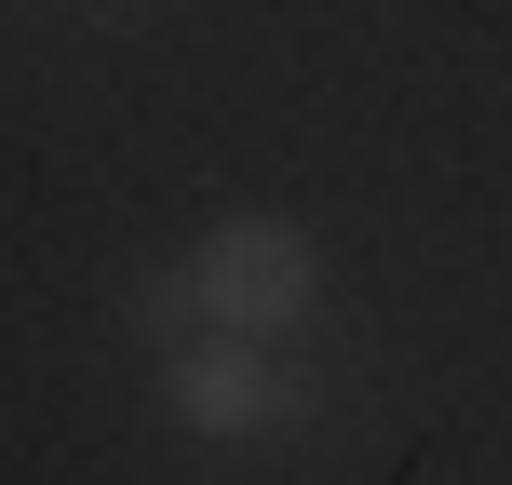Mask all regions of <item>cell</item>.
Masks as SVG:
<instances>
[{"label":"cell","mask_w":512,"mask_h":485,"mask_svg":"<svg viewBox=\"0 0 512 485\" xmlns=\"http://www.w3.org/2000/svg\"><path fill=\"white\" fill-rule=\"evenodd\" d=\"M189 283H203V324L216 337H297L310 324V230L297 216H216L203 256H189Z\"/></svg>","instance_id":"cell-1"},{"label":"cell","mask_w":512,"mask_h":485,"mask_svg":"<svg viewBox=\"0 0 512 485\" xmlns=\"http://www.w3.org/2000/svg\"><path fill=\"white\" fill-rule=\"evenodd\" d=\"M162 405H176V432H203V445H256V432H283L297 418V391H283V364H270V337H176L162 351Z\"/></svg>","instance_id":"cell-2"},{"label":"cell","mask_w":512,"mask_h":485,"mask_svg":"<svg viewBox=\"0 0 512 485\" xmlns=\"http://www.w3.org/2000/svg\"><path fill=\"white\" fill-rule=\"evenodd\" d=\"M135 337H162V351L203 337V283H189V270H149V283H135Z\"/></svg>","instance_id":"cell-3"}]
</instances>
